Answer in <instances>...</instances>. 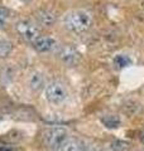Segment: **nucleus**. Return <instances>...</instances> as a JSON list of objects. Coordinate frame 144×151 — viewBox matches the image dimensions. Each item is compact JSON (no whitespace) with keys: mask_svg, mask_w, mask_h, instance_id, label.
<instances>
[{"mask_svg":"<svg viewBox=\"0 0 144 151\" xmlns=\"http://www.w3.org/2000/svg\"><path fill=\"white\" fill-rule=\"evenodd\" d=\"M17 32L18 34L20 35L24 40L29 42V43H33L38 37L41 35V30L34 23L28 22V20H22L17 23Z\"/></svg>","mask_w":144,"mask_h":151,"instance_id":"nucleus-4","label":"nucleus"},{"mask_svg":"<svg viewBox=\"0 0 144 151\" xmlns=\"http://www.w3.org/2000/svg\"><path fill=\"white\" fill-rule=\"evenodd\" d=\"M12 43L8 40H0V58L7 57L12 52Z\"/></svg>","mask_w":144,"mask_h":151,"instance_id":"nucleus-10","label":"nucleus"},{"mask_svg":"<svg viewBox=\"0 0 144 151\" xmlns=\"http://www.w3.org/2000/svg\"><path fill=\"white\" fill-rule=\"evenodd\" d=\"M9 18H10V12H9V9L0 6V29H3V28L8 24Z\"/></svg>","mask_w":144,"mask_h":151,"instance_id":"nucleus-11","label":"nucleus"},{"mask_svg":"<svg viewBox=\"0 0 144 151\" xmlns=\"http://www.w3.org/2000/svg\"><path fill=\"white\" fill-rule=\"evenodd\" d=\"M61 150L62 151H86L85 146L76 140H67Z\"/></svg>","mask_w":144,"mask_h":151,"instance_id":"nucleus-9","label":"nucleus"},{"mask_svg":"<svg viewBox=\"0 0 144 151\" xmlns=\"http://www.w3.org/2000/svg\"><path fill=\"white\" fill-rule=\"evenodd\" d=\"M46 98L48 102L53 105H61L67 100V89L66 87L58 81H53L46 86Z\"/></svg>","mask_w":144,"mask_h":151,"instance_id":"nucleus-3","label":"nucleus"},{"mask_svg":"<svg viewBox=\"0 0 144 151\" xmlns=\"http://www.w3.org/2000/svg\"><path fill=\"white\" fill-rule=\"evenodd\" d=\"M92 25V15L91 13L79 9L70 12L65 17V27L73 33H84Z\"/></svg>","mask_w":144,"mask_h":151,"instance_id":"nucleus-1","label":"nucleus"},{"mask_svg":"<svg viewBox=\"0 0 144 151\" xmlns=\"http://www.w3.org/2000/svg\"><path fill=\"white\" fill-rule=\"evenodd\" d=\"M103 122L108 127H116L120 124V121L115 116H108V117H105V119H103Z\"/></svg>","mask_w":144,"mask_h":151,"instance_id":"nucleus-13","label":"nucleus"},{"mask_svg":"<svg viewBox=\"0 0 144 151\" xmlns=\"http://www.w3.org/2000/svg\"><path fill=\"white\" fill-rule=\"evenodd\" d=\"M58 55H60V58L68 65L77 64L80 62V58H81L79 52L75 48H72V47H68V45L62 47V48L60 49V52H58Z\"/></svg>","mask_w":144,"mask_h":151,"instance_id":"nucleus-6","label":"nucleus"},{"mask_svg":"<svg viewBox=\"0 0 144 151\" xmlns=\"http://www.w3.org/2000/svg\"><path fill=\"white\" fill-rule=\"evenodd\" d=\"M115 64H116L119 68H124L130 64V59H129L127 55H118L116 58H115Z\"/></svg>","mask_w":144,"mask_h":151,"instance_id":"nucleus-12","label":"nucleus"},{"mask_svg":"<svg viewBox=\"0 0 144 151\" xmlns=\"http://www.w3.org/2000/svg\"><path fill=\"white\" fill-rule=\"evenodd\" d=\"M22 1H24V3H29V1H32V0H22Z\"/></svg>","mask_w":144,"mask_h":151,"instance_id":"nucleus-16","label":"nucleus"},{"mask_svg":"<svg viewBox=\"0 0 144 151\" xmlns=\"http://www.w3.org/2000/svg\"><path fill=\"white\" fill-rule=\"evenodd\" d=\"M142 151H144V150H142Z\"/></svg>","mask_w":144,"mask_h":151,"instance_id":"nucleus-17","label":"nucleus"},{"mask_svg":"<svg viewBox=\"0 0 144 151\" xmlns=\"http://www.w3.org/2000/svg\"><path fill=\"white\" fill-rule=\"evenodd\" d=\"M44 76H43L42 73L39 72H36L33 73L31 76L29 78V86L31 88L33 89V91H39V89L43 88V86H44Z\"/></svg>","mask_w":144,"mask_h":151,"instance_id":"nucleus-8","label":"nucleus"},{"mask_svg":"<svg viewBox=\"0 0 144 151\" xmlns=\"http://www.w3.org/2000/svg\"><path fill=\"white\" fill-rule=\"evenodd\" d=\"M128 147L129 145L124 142V141H115V142H113V149L115 151H127Z\"/></svg>","mask_w":144,"mask_h":151,"instance_id":"nucleus-14","label":"nucleus"},{"mask_svg":"<svg viewBox=\"0 0 144 151\" xmlns=\"http://www.w3.org/2000/svg\"><path fill=\"white\" fill-rule=\"evenodd\" d=\"M36 19L43 27H52L56 23V14L49 9H41L36 13Z\"/></svg>","mask_w":144,"mask_h":151,"instance_id":"nucleus-7","label":"nucleus"},{"mask_svg":"<svg viewBox=\"0 0 144 151\" xmlns=\"http://www.w3.org/2000/svg\"><path fill=\"white\" fill-rule=\"evenodd\" d=\"M0 151H18L15 147H12V146H3L0 145Z\"/></svg>","mask_w":144,"mask_h":151,"instance_id":"nucleus-15","label":"nucleus"},{"mask_svg":"<svg viewBox=\"0 0 144 151\" xmlns=\"http://www.w3.org/2000/svg\"><path fill=\"white\" fill-rule=\"evenodd\" d=\"M43 140L46 145L52 150H61L62 146L68 140V132L63 127H52L44 131L43 134Z\"/></svg>","mask_w":144,"mask_h":151,"instance_id":"nucleus-2","label":"nucleus"},{"mask_svg":"<svg viewBox=\"0 0 144 151\" xmlns=\"http://www.w3.org/2000/svg\"><path fill=\"white\" fill-rule=\"evenodd\" d=\"M32 45L34 47V49L41 52V53H48V52H53L57 49L58 43L57 40H55L51 37H46V35H39L37 39L33 42Z\"/></svg>","mask_w":144,"mask_h":151,"instance_id":"nucleus-5","label":"nucleus"}]
</instances>
